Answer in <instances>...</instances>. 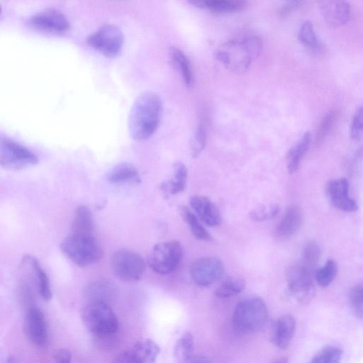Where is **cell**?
Masks as SVG:
<instances>
[{
  "mask_svg": "<svg viewBox=\"0 0 363 363\" xmlns=\"http://www.w3.org/2000/svg\"><path fill=\"white\" fill-rule=\"evenodd\" d=\"M72 359V352L65 348L58 350L54 355L55 363H71Z\"/></svg>",
  "mask_w": 363,
  "mask_h": 363,
  "instance_id": "obj_40",
  "label": "cell"
},
{
  "mask_svg": "<svg viewBox=\"0 0 363 363\" xmlns=\"http://www.w3.org/2000/svg\"><path fill=\"white\" fill-rule=\"evenodd\" d=\"M224 266L216 257H206L195 260L190 268L194 282L201 286H208L219 280L223 276Z\"/></svg>",
  "mask_w": 363,
  "mask_h": 363,
  "instance_id": "obj_12",
  "label": "cell"
},
{
  "mask_svg": "<svg viewBox=\"0 0 363 363\" xmlns=\"http://www.w3.org/2000/svg\"><path fill=\"white\" fill-rule=\"evenodd\" d=\"M111 289V286L108 281L98 280L90 284L88 289V294L91 301H102L106 302L104 298L110 294Z\"/></svg>",
  "mask_w": 363,
  "mask_h": 363,
  "instance_id": "obj_37",
  "label": "cell"
},
{
  "mask_svg": "<svg viewBox=\"0 0 363 363\" xmlns=\"http://www.w3.org/2000/svg\"><path fill=\"white\" fill-rule=\"evenodd\" d=\"M94 223L90 209L86 206H79L74 213L71 233L93 234Z\"/></svg>",
  "mask_w": 363,
  "mask_h": 363,
  "instance_id": "obj_24",
  "label": "cell"
},
{
  "mask_svg": "<svg viewBox=\"0 0 363 363\" xmlns=\"http://www.w3.org/2000/svg\"><path fill=\"white\" fill-rule=\"evenodd\" d=\"M129 351L136 363H156L160 347L154 340L144 339L135 342Z\"/></svg>",
  "mask_w": 363,
  "mask_h": 363,
  "instance_id": "obj_19",
  "label": "cell"
},
{
  "mask_svg": "<svg viewBox=\"0 0 363 363\" xmlns=\"http://www.w3.org/2000/svg\"><path fill=\"white\" fill-rule=\"evenodd\" d=\"M28 24L43 32L63 34L69 28V21L60 11L55 9H45L31 15Z\"/></svg>",
  "mask_w": 363,
  "mask_h": 363,
  "instance_id": "obj_11",
  "label": "cell"
},
{
  "mask_svg": "<svg viewBox=\"0 0 363 363\" xmlns=\"http://www.w3.org/2000/svg\"><path fill=\"white\" fill-rule=\"evenodd\" d=\"M183 363H211L210 360L206 357L201 355H194L188 360L184 362Z\"/></svg>",
  "mask_w": 363,
  "mask_h": 363,
  "instance_id": "obj_43",
  "label": "cell"
},
{
  "mask_svg": "<svg viewBox=\"0 0 363 363\" xmlns=\"http://www.w3.org/2000/svg\"><path fill=\"white\" fill-rule=\"evenodd\" d=\"M350 303L354 315L363 318V282L356 284L351 289Z\"/></svg>",
  "mask_w": 363,
  "mask_h": 363,
  "instance_id": "obj_35",
  "label": "cell"
},
{
  "mask_svg": "<svg viewBox=\"0 0 363 363\" xmlns=\"http://www.w3.org/2000/svg\"><path fill=\"white\" fill-rule=\"evenodd\" d=\"M206 143V129L202 124H200L196 128L190 140L189 147L191 156L197 157L205 148Z\"/></svg>",
  "mask_w": 363,
  "mask_h": 363,
  "instance_id": "obj_34",
  "label": "cell"
},
{
  "mask_svg": "<svg viewBox=\"0 0 363 363\" xmlns=\"http://www.w3.org/2000/svg\"><path fill=\"white\" fill-rule=\"evenodd\" d=\"M187 169L181 162H177L174 166V174L171 179L164 182L161 189L167 195H174L182 191L186 185Z\"/></svg>",
  "mask_w": 363,
  "mask_h": 363,
  "instance_id": "obj_25",
  "label": "cell"
},
{
  "mask_svg": "<svg viewBox=\"0 0 363 363\" xmlns=\"http://www.w3.org/2000/svg\"><path fill=\"white\" fill-rule=\"evenodd\" d=\"M108 181L111 184H138L140 177L136 167L128 162L114 166L108 173Z\"/></svg>",
  "mask_w": 363,
  "mask_h": 363,
  "instance_id": "obj_20",
  "label": "cell"
},
{
  "mask_svg": "<svg viewBox=\"0 0 363 363\" xmlns=\"http://www.w3.org/2000/svg\"><path fill=\"white\" fill-rule=\"evenodd\" d=\"M189 3L198 8L219 13L235 12L246 6V1L243 0H192Z\"/></svg>",
  "mask_w": 363,
  "mask_h": 363,
  "instance_id": "obj_21",
  "label": "cell"
},
{
  "mask_svg": "<svg viewBox=\"0 0 363 363\" xmlns=\"http://www.w3.org/2000/svg\"><path fill=\"white\" fill-rule=\"evenodd\" d=\"M301 2L298 1H289L283 4L278 9L279 16H284L290 13L296 7H297Z\"/></svg>",
  "mask_w": 363,
  "mask_h": 363,
  "instance_id": "obj_41",
  "label": "cell"
},
{
  "mask_svg": "<svg viewBox=\"0 0 363 363\" xmlns=\"http://www.w3.org/2000/svg\"><path fill=\"white\" fill-rule=\"evenodd\" d=\"M5 363H19V362L15 357L10 355L7 357L6 359L5 360Z\"/></svg>",
  "mask_w": 363,
  "mask_h": 363,
  "instance_id": "obj_44",
  "label": "cell"
},
{
  "mask_svg": "<svg viewBox=\"0 0 363 363\" xmlns=\"http://www.w3.org/2000/svg\"><path fill=\"white\" fill-rule=\"evenodd\" d=\"M112 272L124 281H137L145 270V262L138 253L128 250L115 252L111 257Z\"/></svg>",
  "mask_w": 363,
  "mask_h": 363,
  "instance_id": "obj_9",
  "label": "cell"
},
{
  "mask_svg": "<svg viewBox=\"0 0 363 363\" xmlns=\"http://www.w3.org/2000/svg\"><path fill=\"white\" fill-rule=\"evenodd\" d=\"M342 350L336 346H328L319 351L309 363H340Z\"/></svg>",
  "mask_w": 363,
  "mask_h": 363,
  "instance_id": "obj_32",
  "label": "cell"
},
{
  "mask_svg": "<svg viewBox=\"0 0 363 363\" xmlns=\"http://www.w3.org/2000/svg\"><path fill=\"white\" fill-rule=\"evenodd\" d=\"M268 310L265 302L259 297L249 298L240 302L233 315L234 328L243 334L260 330L267 323Z\"/></svg>",
  "mask_w": 363,
  "mask_h": 363,
  "instance_id": "obj_5",
  "label": "cell"
},
{
  "mask_svg": "<svg viewBox=\"0 0 363 363\" xmlns=\"http://www.w3.org/2000/svg\"><path fill=\"white\" fill-rule=\"evenodd\" d=\"M350 135L353 140L363 138V105L359 108L352 117L350 126Z\"/></svg>",
  "mask_w": 363,
  "mask_h": 363,
  "instance_id": "obj_39",
  "label": "cell"
},
{
  "mask_svg": "<svg viewBox=\"0 0 363 363\" xmlns=\"http://www.w3.org/2000/svg\"><path fill=\"white\" fill-rule=\"evenodd\" d=\"M179 212L183 220L189 226L190 230L195 238L200 240L205 241H209L212 239L210 233L200 223L196 215L186 206H182L179 208Z\"/></svg>",
  "mask_w": 363,
  "mask_h": 363,
  "instance_id": "obj_26",
  "label": "cell"
},
{
  "mask_svg": "<svg viewBox=\"0 0 363 363\" xmlns=\"http://www.w3.org/2000/svg\"><path fill=\"white\" fill-rule=\"evenodd\" d=\"M311 141V135L310 133H305L296 144L288 152L286 160L289 173L294 174L297 171L303 157L309 147Z\"/></svg>",
  "mask_w": 363,
  "mask_h": 363,
  "instance_id": "obj_23",
  "label": "cell"
},
{
  "mask_svg": "<svg viewBox=\"0 0 363 363\" xmlns=\"http://www.w3.org/2000/svg\"><path fill=\"white\" fill-rule=\"evenodd\" d=\"M162 102L152 91L140 94L134 101L128 117V130L133 138L145 140L150 138L160 124Z\"/></svg>",
  "mask_w": 363,
  "mask_h": 363,
  "instance_id": "obj_1",
  "label": "cell"
},
{
  "mask_svg": "<svg viewBox=\"0 0 363 363\" xmlns=\"http://www.w3.org/2000/svg\"><path fill=\"white\" fill-rule=\"evenodd\" d=\"M190 203L199 218L209 226H216L221 222L220 213L213 201L204 196H194Z\"/></svg>",
  "mask_w": 363,
  "mask_h": 363,
  "instance_id": "obj_17",
  "label": "cell"
},
{
  "mask_svg": "<svg viewBox=\"0 0 363 363\" xmlns=\"http://www.w3.org/2000/svg\"><path fill=\"white\" fill-rule=\"evenodd\" d=\"M262 40L251 36L242 40H231L221 45L216 52V58L229 70L242 74L259 55Z\"/></svg>",
  "mask_w": 363,
  "mask_h": 363,
  "instance_id": "obj_2",
  "label": "cell"
},
{
  "mask_svg": "<svg viewBox=\"0 0 363 363\" xmlns=\"http://www.w3.org/2000/svg\"><path fill=\"white\" fill-rule=\"evenodd\" d=\"M318 5L324 19L331 26H342L350 19V6L346 1H321Z\"/></svg>",
  "mask_w": 363,
  "mask_h": 363,
  "instance_id": "obj_16",
  "label": "cell"
},
{
  "mask_svg": "<svg viewBox=\"0 0 363 363\" xmlns=\"http://www.w3.org/2000/svg\"><path fill=\"white\" fill-rule=\"evenodd\" d=\"M337 273V264L335 261L330 259L326 262L324 266L318 268L314 272V278L319 286L326 287L332 283Z\"/></svg>",
  "mask_w": 363,
  "mask_h": 363,
  "instance_id": "obj_31",
  "label": "cell"
},
{
  "mask_svg": "<svg viewBox=\"0 0 363 363\" xmlns=\"http://www.w3.org/2000/svg\"><path fill=\"white\" fill-rule=\"evenodd\" d=\"M38 157L26 147L9 138L0 139V164L10 169H19L38 163Z\"/></svg>",
  "mask_w": 363,
  "mask_h": 363,
  "instance_id": "obj_8",
  "label": "cell"
},
{
  "mask_svg": "<svg viewBox=\"0 0 363 363\" xmlns=\"http://www.w3.org/2000/svg\"><path fill=\"white\" fill-rule=\"evenodd\" d=\"M272 363H289L288 359L285 357H280L274 360Z\"/></svg>",
  "mask_w": 363,
  "mask_h": 363,
  "instance_id": "obj_45",
  "label": "cell"
},
{
  "mask_svg": "<svg viewBox=\"0 0 363 363\" xmlns=\"http://www.w3.org/2000/svg\"><path fill=\"white\" fill-rule=\"evenodd\" d=\"M302 220L301 209L295 205L289 206L276 228V237L281 240L290 238L298 230Z\"/></svg>",
  "mask_w": 363,
  "mask_h": 363,
  "instance_id": "obj_18",
  "label": "cell"
},
{
  "mask_svg": "<svg viewBox=\"0 0 363 363\" xmlns=\"http://www.w3.org/2000/svg\"><path fill=\"white\" fill-rule=\"evenodd\" d=\"M245 281L240 278H230L223 281L215 290L218 298H228L242 292L245 288Z\"/></svg>",
  "mask_w": 363,
  "mask_h": 363,
  "instance_id": "obj_29",
  "label": "cell"
},
{
  "mask_svg": "<svg viewBox=\"0 0 363 363\" xmlns=\"http://www.w3.org/2000/svg\"><path fill=\"white\" fill-rule=\"evenodd\" d=\"M182 255V247L178 241L162 242L153 247L148 257V264L156 273L167 274L176 270Z\"/></svg>",
  "mask_w": 363,
  "mask_h": 363,
  "instance_id": "obj_6",
  "label": "cell"
},
{
  "mask_svg": "<svg viewBox=\"0 0 363 363\" xmlns=\"http://www.w3.org/2000/svg\"><path fill=\"white\" fill-rule=\"evenodd\" d=\"M169 57L175 69L179 72L184 82L190 86L194 82V74L189 60L179 48L171 47L169 51Z\"/></svg>",
  "mask_w": 363,
  "mask_h": 363,
  "instance_id": "obj_22",
  "label": "cell"
},
{
  "mask_svg": "<svg viewBox=\"0 0 363 363\" xmlns=\"http://www.w3.org/2000/svg\"><path fill=\"white\" fill-rule=\"evenodd\" d=\"M112 363H136L129 350H125L113 360Z\"/></svg>",
  "mask_w": 363,
  "mask_h": 363,
  "instance_id": "obj_42",
  "label": "cell"
},
{
  "mask_svg": "<svg viewBox=\"0 0 363 363\" xmlns=\"http://www.w3.org/2000/svg\"><path fill=\"white\" fill-rule=\"evenodd\" d=\"M279 211L277 204H267L252 210L250 217L255 221H263L274 218Z\"/></svg>",
  "mask_w": 363,
  "mask_h": 363,
  "instance_id": "obj_38",
  "label": "cell"
},
{
  "mask_svg": "<svg viewBox=\"0 0 363 363\" xmlns=\"http://www.w3.org/2000/svg\"><path fill=\"white\" fill-rule=\"evenodd\" d=\"M290 296L300 303H307L315 295L312 272L302 264L290 266L286 271Z\"/></svg>",
  "mask_w": 363,
  "mask_h": 363,
  "instance_id": "obj_7",
  "label": "cell"
},
{
  "mask_svg": "<svg viewBox=\"0 0 363 363\" xmlns=\"http://www.w3.org/2000/svg\"><path fill=\"white\" fill-rule=\"evenodd\" d=\"M298 38L301 43L309 50L319 52L321 45L315 35L313 24L310 21H305L301 26Z\"/></svg>",
  "mask_w": 363,
  "mask_h": 363,
  "instance_id": "obj_30",
  "label": "cell"
},
{
  "mask_svg": "<svg viewBox=\"0 0 363 363\" xmlns=\"http://www.w3.org/2000/svg\"><path fill=\"white\" fill-rule=\"evenodd\" d=\"M62 252L77 266L84 267L97 262L101 247L94 234L70 233L60 244Z\"/></svg>",
  "mask_w": 363,
  "mask_h": 363,
  "instance_id": "obj_3",
  "label": "cell"
},
{
  "mask_svg": "<svg viewBox=\"0 0 363 363\" xmlns=\"http://www.w3.org/2000/svg\"><path fill=\"white\" fill-rule=\"evenodd\" d=\"M26 328L30 341L37 346L47 344L48 330L43 312L36 307L30 308L26 316Z\"/></svg>",
  "mask_w": 363,
  "mask_h": 363,
  "instance_id": "obj_13",
  "label": "cell"
},
{
  "mask_svg": "<svg viewBox=\"0 0 363 363\" xmlns=\"http://www.w3.org/2000/svg\"><path fill=\"white\" fill-rule=\"evenodd\" d=\"M30 264L36 278L38 292L45 301H49L52 298V291L48 277L38 261L34 257H30Z\"/></svg>",
  "mask_w": 363,
  "mask_h": 363,
  "instance_id": "obj_27",
  "label": "cell"
},
{
  "mask_svg": "<svg viewBox=\"0 0 363 363\" xmlns=\"http://www.w3.org/2000/svg\"><path fill=\"white\" fill-rule=\"evenodd\" d=\"M296 320L291 314L280 316L274 323L271 341L277 347L286 350L290 345L296 331Z\"/></svg>",
  "mask_w": 363,
  "mask_h": 363,
  "instance_id": "obj_15",
  "label": "cell"
},
{
  "mask_svg": "<svg viewBox=\"0 0 363 363\" xmlns=\"http://www.w3.org/2000/svg\"><path fill=\"white\" fill-rule=\"evenodd\" d=\"M194 338L191 333L185 332L177 340L174 355L182 363L194 356Z\"/></svg>",
  "mask_w": 363,
  "mask_h": 363,
  "instance_id": "obj_28",
  "label": "cell"
},
{
  "mask_svg": "<svg viewBox=\"0 0 363 363\" xmlns=\"http://www.w3.org/2000/svg\"><path fill=\"white\" fill-rule=\"evenodd\" d=\"M337 116L336 111H330L323 118L315 135V143L317 145L321 144L330 132L337 120Z\"/></svg>",
  "mask_w": 363,
  "mask_h": 363,
  "instance_id": "obj_33",
  "label": "cell"
},
{
  "mask_svg": "<svg viewBox=\"0 0 363 363\" xmlns=\"http://www.w3.org/2000/svg\"><path fill=\"white\" fill-rule=\"evenodd\" d=\"M327 194L332 204L345 211H355L356 201L349 196V182L345 178L330 181L327 185Z\"/></svg>",
  "mask_w": 363,
  "mask_h": 363,
  "instance_id": "obj_14",
  "label": "cell"
},
{
  "mask_svg": "<svg viewBox=\"0 0 363 363\" xmlns=\"http://www.w3.org/2000/svg\"><path fill=\"white\" fill-rule=\"evenodd\" d=\"M320 257V249L316 243L310 242L304 247L303 252V265L311 272Z\"/></svg>",
  "mask_w": 363,
  "mask_h": 363,
  "instance_id": "obj_36",
  "label": "cell"
},
{
  "mask_svg": "<svg viewBox=\"0 0 363 363\" xmlns=\"http://www.w3.org/2000/svg\"><path fill=\"white\" fill-rule=\"evenodd\" d=\"M86 41L91 47L106 56L116 55L122 48L123 35L114 24L106 23L89 35Z\"/></svg>",
  "mask_w": 363,
  "mask_h": 363,
  "instance_id": "obj_10",
  "label": "cell"
},
{
  "mask_svg": "<svg viewBox=\"0 0 363 363\" xmlns=\"http://www.w3.org/2000/svg\"><path fill=\"white\" fill-rule=\"evenodd\" d=\"M82 320L89 332L100 340L110 339L118 330V318L105 301L89 303L82 312Z\"/></svg>",
  "mask_w": 363,
  "mask_h": 363,
  "instance_id": "obj_4",
  "label": "cell"
}]
</instances>
